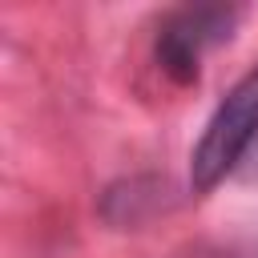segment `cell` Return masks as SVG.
<instances>
[{"label":"cell","instance_id":"cell-2","mask_svg":"<svg viewBox=\"0 0 258 258\" xmlns=\"http://www.w3.org/2000/svg\"><path fill=\"white\" fill-rule=\"evenodd\" d=\"M238 16H242V8H234V4H185V8L169 12L153 40L157 69L173 85H194L202 77L206 48L222 44L234 32Z\"/></svg>","mask_w":258,"mask_h":258},{"label":"cell","instance_id":"cell-1","mask_svg":"<svg viewBox=\"0 0 258 258\" xmlns=\"http://www.w3.org/2000/svg\"><path fill=\"white\" fill-rule=\"evenodd\" d=\"M254 145H258V64L234 81V89L218 101L214 117L206 121L194 145V157H189L194 194H210L218 181L242 169Z\"/></svg>","mask_w":258,"mask_h":258},{"label":"cell","instance_id":"cell-3","mask_svg":"<svg viewBox=\"0 0 258 258\" xmlns=\"http://www.w3.org/2000/svg\"><path fill=\"white\" fill-rule=\"evenodd\" d=\"M189 258H258V246H198Z\"/></svg>","mask_w":258,"mask_h":258},{"label":"cell","instance_id":"cell-4","mask_svg":"<svg viewBox=\"0 0 258 258\" xmlns=\"http://www.w3.org/2000/svg\"><path fill=\"white\" fill-rule=\"evenodd\" d=\"M238 173H242V181H258V145L250 149V157L242 161V169H238Z\"/></svg>","mask_w":258,"mask_h":258}]
</instances>
